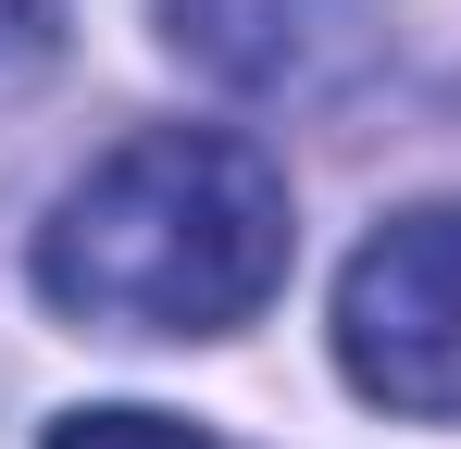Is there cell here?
I'll return each mask as SVG.
<instances>
[{
	"instance_id": "6da1fadb",
	"label": "cell",
	"mask_w": 461,
	"mask_h": 449,
	"mask_svg": "<svg viewBox=\"0 0 461 449\" xmlns=\"http://www.w3.org/2000/svg\"><path fill=\"white\" fill-rule=\"evenodd\" d=\"M287 175L225 125L100 150L38 224V299L100 337H225L287 288Z\"/></svg>"
},
{
	"instance_id": "277c9868",
	"label": "cell",
	"mask_w": 461,
	"mask_h": 449,
	"mask_svg": "<svg viewBox=\"0 0 461 449\" xmlns=\"http://www.w3.org/2000/svg\"><path fill=\"white\" fill-rule=\"evenodd\" d=\"M50 449H237L212 425H175V412H63Z\"/></svg>"
},
{
	"instance_id": "3957f363",
	"label": "cell",
	"mask_w": 461,
	"mask_h": 449,
	"mask_svg": "<svg viewBox=\"0 0 461 449\" xmlns=\"http://www.w3.org/2000/svg\"><path fill=\"white\" fill-rule=\"evenodd\" d=\"M162 38L249 100H324L375 63V0H162Z\"/></svg>"
},
{
	"instance_id": "5b68a950",
	"label": "cell",
	"mask_w": 461,
	"mask_h": 449,
	"mask_svg": "<svg viewBox=\"0 0 461 449\" xmlns=\"http://www.w3.org/2000/svg\"><path fill=\"white\" fill-rule=\"evenodd\" d=\"M50 50V0H0V75Z\"/></svg>"
},
{
	"instance_id": "7a4b0ae2",
	"label": "cell",
	"mask_w": 461,
	"mask_h": 449,
	"mask_svg": "<svg viewBox=\"0 0 461 449\" xmlns=\"http://www.w3.org/2000/svg\"><path fill=\"white\" fill-rule=\"evenodd\" d=\"M337 362L375 412L461 425V200L386 213L337 275Z\"/></svg>"
}]
</instances>
